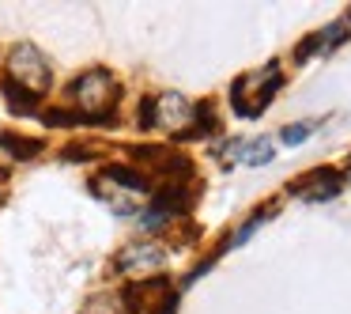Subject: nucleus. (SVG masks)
<instances>
[{
    "mask_svg": "<svg viewBox=\"0 0 351 314\" xmlns=\"http://www.w3.org/2000/svg\"><path fill=\"white\" fill-rule=\"evenodd\" d=\"M348 175H351V163H348Z\"/></svg>",
    "mask_w": 351,
    "mask_h": 314,
    "instance_id": "nucleus-19",
    "label": "nucleus"
},
{
    "mask_svg": "<svg viewBox=\"0 0 351 314\" xmlns=\"http://www.w3.org/2000/svg\"><path fill=\"white\" fill-rule=\"evenodd\" d=\"M313 54H325V46H321V34H310V42H302V46H298L295 61L302 65V61H310Z\"/></svg>",
    "mask_w": 351,
    "mask_h": 314,
    "instance_id": "nucleus-15",
    "label": "nucleus"
},
{
    "mask_svg": "<svg viewBox=\"0 0 351 314\" xmlns=\"http://www.w3.org/2000/svg\"><path fill=\"white\" fill-rule=\"evenodd\" d=\"M280 84H283V69L276 61H268L265 69H253L245 76H238L234 87H230V106H234V114H242V117L265 114L272 95L280 91Z\"/></svg>",
    "mask_w": 351,
    "mask_h": 314,
    "instance_id": "nucleus-3",
    "label": "nucleus"
},
{
    "mask_svg": "<svg viewBox=\"0 0 351 314\" xmlns=\"http://www.w3.org/2000/svg\"><path fill=\"white\" fill-rule=\"evenodd\" d=\"M348 27H351V12H348Z\"/></svg>",
    "mask_w": 351,
    "mask_h": 314,
    "instance_id": "nucleus-18",
    "label": "nucleus"
},
{
    "mask_svg": "<svg viewBox=\"0 0 351 314\" xmlns=\"http://www.w3.org/2000/svg\"><path fill=\"white\" fill-rule=\"evenodd\" d=\"M8 80L19 87H27L31 95H46L49 91V80H53V69H49L46 54L31 42H19L16 49L8 54Z\"/></svg>",
    "mask_w": 351,
    "mask_h": 314,
    "instance_id": "nucleus-4",
    "label": "nucleus"
},
{
    "mask_svg": "<svg viewBox=\"0 0 351 314\" xmlns=\"http://www.w3.org/2000/svg\"><path fill=\"white\" fill-rule=\"evenodd\" d=\"M42 122H46L49 129H57V125H84L76 110H46V114H42Z\"/></svg>",
    "mask_w": 351,
    "mask_h": 314,
    "instance_id": "nucleus-12",
    "label": "nucleus"
},
{
    "mask_svg": "<svg viewBox=\"0 0 351 314\" xmlns=\"http://www.w3.org/2000/svg\"><path fill=\"white\" fill-rule=\"evenodd\" d=\"M69 95L76 102V114L84 125H110L114 122V102L121 95V87H117V80L106 69H87L84 76L72 80Z\"/></svg>",
    "mask_w": 351,
    "mask_h": 314,
    "instance_id": "nucleus-1",
    "label": "nucleus"
},
{
    "mask_svg": "<svg viewBox=\"0 0 351 314\" xmlns=\"http://www.w3.org/2000/svg\"><path fill=\"white\" fill-rule=\"evenodd\" d=\"M136 125H140V129H155V95H147V99H140Z\"/></svg>",
    "mask_w": 351,
    "mask_h": 314,
    "instance_id": "nucleus-13",
    "label": "nucleus"
},
{
    "mask_svg": "<svg viewBox=\"0 0 351 314\" xmlns=\"http://www.w3.org/2000/svg\"><path fill=\"white\" fill-rule=\"evenodd\" d=\"M0 148H4L12 159H38L42 155V140L16 137V133H0Z\"/></svg>",
    "mask_w": 351,
    "mask_h": 314,
    "instance_id": "nucleus-9",
    "label": "nucleus"
},
{
    "mask_svg": "<svg viewBox=\"0 0 351 314\" xmlns=\"http://www.w3.org/2000/svg\"><path fill=\"white\" fill-rule=\"evenodd\" d=\"M174 306H178V295L170 291V295H167V299H159V303H155L152 311H155V314H174Z\"/></svg>",
    "mask_w": 351,
    "mask_h": 314,
    "instance_id": "nucleus-16",
    "label": "nucleus"
},
{
    "mask_svg": "<svg viewBox=\"0 0 351 314\" xmlns=\"http://www.w3.org/2000/svg\"><path fill=\"white\" fill-rule=\"evenodd\" d=\"M272 212H276L272 205H265V208H261V212H253V216H250V223H245V227L238 231V235L230 238V243H245V238H250L253 231H257V227H261V223H265V220H268V216H272Z\"/></svg>",
    "mask_w": 351,
    "mask_h": 314,
    "instance_id": "nucleus-11",
    "label": "nucleus"
},
{
    "mask_svg": "<svg viewBox=\"0 0 351 314\" xmlns=\"http://www.w3.org/2000/svg\"><path fill=\"white\" fill-rule=\"evenodd\" d=\"M310 133H313V125H306V122L287 125V129H283V144H287V148H295V144H302V140L310 137Z\"/></svg>",
    "mask_w": 351,
    "mask_h": 314,
    "instance_id": "nucleus-14",
    "label": "nucleus"
},
{
    "mask_svg": "<svg viewBox=\"0 0 351 314\" xmlns=\"http://www.w3.org/2000/svg\"><path fill=\"white\" fill-rule=\"evenodd\" d=\"M193 102L182 99V95H159L155 99V129H170V133H182L185 125L193 122Z\"/></svg>",
    "mask_w": 351,
    "mask_h": 314,
    "instance_id": "nucleus-7",
    "label": "nucleus"
},
{
    "mask_svg": "<svg viewBox=\"0 0 351 314\" xmlns=\"http://www.w3.org/2000/svg\"><path fill=\"white\" fill-rule=\"evenodd\" d=\"M340 190H343V178L336 175V170H328V167L310 170V175H302L295 186H291V193L302 197V201H328V197H336Z\"/></svg>",
    "mask_w": 351,
    "mask_h": 314,
    "instance_id": "nucleus-6",
    "label": "nucleus"
},
{
    "mask_svg": "<svg viewBox=\"0 0 351 314\" xmlns=\"http://www.w3.org/2000/svg\"><path fill=\"white\" fill-rule=\"evenodd\" d=\"M4 102H8V110L12 114H19V117H31V114H38V95H31L27 87H19V84H12V80H4Z\"/></svg>",
    "mask_w": 351,
    "mask_h": 314,
    "instance_id": "nucleus-8",
    "label": "nucleus"
},
{
    "mask_svg": "<svg viewBox=\"0 0 351 314\" xmlns=\"http://www.w3.org/2000/svg\"><path fill=\"white\" fill-rule=\"evenodd\" d=\"M242 155L245 163H253V167H261V163L272 159V140H257V144H242Z\"/></svg>",
    "mask_w": 351,
    "mask_h": 314,
    "instance_id": "nucleus-10",
    "label": "nucleus"
},
{
    "mask_svg": "<svg viewBox=\"0 0 351 314\" xmlns=\"http://www.w3.org/2000/svg\"><path fill=\"white\" fill-rule=\"evenodd\" d=\"M91 190H95V197H102L117 216H129V212H136V201H144L147 193H152V182H147L140 170L110 163V167H102V175H95Z\"/></svg>",
    "mask_w": 351,
    "mask_h": 314,
    "instance_id": "nucleus-2",
    "label": "nucleus"
},
{
    "mask_svg": "<svg viewBox=\"0 0 351 314\" xmlns=\"http://www.w3.org/2000/svg\"><path fill=\"white\" fill-rule=\"evenodd\" d=\"M4 186H8V175L0 170V201H4Z\"/></svg>",
    "mask_w": 351,
    "mask_h": 314,
    "instance_id": "nucleus-17",
    "label": "nucleus"
},
{
    "mask_svg": "<svg viewBox=\"0 0 351 314\" xmlns=\"http://www.w3.org/2000/svg\"><path fill=\"white\" fill-rule=\"evenodd\" d=\"M162 261H167V250H162L159 243H132V246H125V250H117L114 269L121 276H144V273L162 269Z\"/></svg>",
    "mask_w": 351,
    "mask_h": 314,
    "instance_id": "nucleus-5",
    "label": "nucleus"
}]
</instances>
